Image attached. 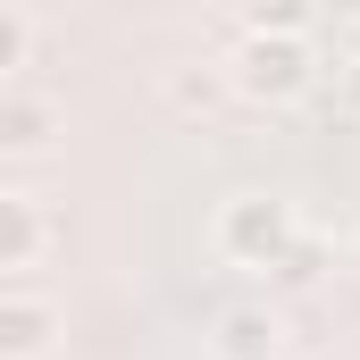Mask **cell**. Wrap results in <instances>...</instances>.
Wrapping results in <instances>:
<instances>
[{"label":"cell","instance_id":"obj_3","mask_svg":"<svg viewBox=\"0 0 360 360\" xmlns=\"http://www.w3.org/2000/svg\"><path fill=\"white\" fill-rule=\"evenodd\" d=\"M59 352V310L42 293H0V360H51Z\"/></svg>","mask_w":360,"mask_h":360},{"label":"cell","instance_id":"obj_5","mask_svg":"<svg viewBox=\"0 0 360 360\" xmlns=\"http://www.w3.org/2000/svg\"><path fill=\"white\" fill-rule=\"evenodd\" d=\"M276 352H285L276 310H226L218 319V360H276Z\"/></svg>","mask_w":360,"mask_h":360},{"label":"cell","instance_id":"obj_4","mask_svg":"<svg viewBox=\"0 0 360 360\" xmlns=\"http://www.w3.org/2000/svg\"><path fill=\"white\" fill-rule=\"evenodd\" d=\"M51 143H59V101L0 84V151H51Z\"/></svg>","mask_w":360,"mask_h":360},{"label":"cell","instance_id":"obj_11","mask_svg":"<svg viewBox=\"0 0 360 360\" xmlns=\"http://www.w3.org/2000/svg\"><path fill=\"white\" fill-rule=\"evenodd\" d=\"M344 92H352V109H360V51H352V68H344Z\"/></svg>","mask_w":360,"mask_h":360},{"label":"cell","instance_id":"obj_12","mask_svg":"<svg viewBox=\"0 0 360 360\" xmlns=\"http://www.w3.org/2000/svg\"><path fill=\"white\" fill-rule=\"evenodd\" d=\"M352 260H360V252H352Z\"/></svg>","mask_w":360,"mask_h":360},{"label":"cell","instance_id":"obj_6","mask_svg":"<svg viewBox=\"0 0 360 360\" xmlns=\"http://www.w3.org/2000/svg\"><path fill=\"white\" fill-rule=\"evenodd\" d=\"M42 252V218H34V201L25 193H8L0 184V269H25Z\"/></svg>","mask_w":360,"mask_h":360},{"label":"cell","instance_id":"obj_7","mask_svg":"<svg viewBox=\"0 0 360 360\" xmlns=\"http://www.w3.org/2000/svg\"><path fill=\"white\" fill-rule=\"evenodd\" d=\"M243 34H302L310 42V0H252L243 8Z\"/></svg>","mask_w":360,"mask_h":360},{"label":"cell","instance_id":"obj_10","mask_svg":"<svg viewBox=\"0 0 360 360\" xmlns=\"http://www.w3.org/2000/svg\"><path fill=\"white\" fill-rule=\"evenodd\" d=\"M276 276H285V285H310V276H319V243H293V252L276 260Z\"/></svg>","mask_w":360,"mask_h":360},{"label":"cell","instance_id":"obj_1","mask_svg":"<svg viewBox=\"0 0 360 360\" xmlns=\"http://www.w3.org/2000/svg\"><path fill=\"white\" fill-rule=\"evenodd\" d=\"M310 76H319V59H310V42H302V34H243V42H235V59H226V84L243 92V101H260V109L302 101Z\"/></svg>","mask_w":360,"mask_h":360},{"label":"cell","instance_id":"obj_8","mask_svg":"<svg viewBox=\"0 0 360 360\" xmlns=\"http://www.w3.org/2000/svg\"><path fill=\"white\" fill-rule=\"evenodd\" d=\"M168 92H176V109H201V117H210V109H218V92H226V76H218V68H184Z\"/></svg>","mask_w":360,"mask_h":360},{"label":"cell","instance_id":"obj_9","mask_svg":"<svg viewBox=\"0 0 360 360\" xmlns=\"http://www.w3.org/2000/svg\"><path fill=\"white\" fill-rule=\"evenodd\" d=\"M25 51H34V25L17 8H0V84H8V68H25Z\"/></svg>","mask_w":360,"mask_h":360},{"label":"cell","instance_id":"obj_2","mask_svg":"<svg viewBox=\"0 0 360 360\" xmlns=\"http://www.w3.org/2000/svg\"><path fill=\"white\" fill-rule=\"evenodd\" d=\"M293 243H302V226H293V201H276V193H235L218 210V252L235 269H276Z\"/></svg>","mask_w":360,"mask_h":360}]
</instances>
